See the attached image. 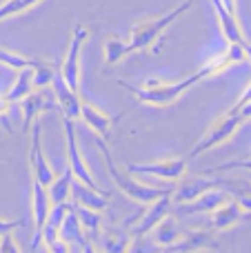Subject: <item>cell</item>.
<instances>
[{"mask_svg":"<svg viewBox=\"0 0 251 253\" xmlns=\"http://www.w3.org/2000/svg\"><path fill=\"white\" fill-rule=\"evenodd\" d=\"M56 67H53V62H40L38 67H34V87L36 89H47L51 87V80L53 76H56Z\"/></svg>","mask_w":251,"mask_h":253,"instance_id":"cell-29","label":"cell"},{"mask_svg":"<svg viewBox=\"0 0 251 253\" xmlns=\"http://www.w3.org/2000/svg\"><path fill=\"white\" fill-rule=\"evenodd\" d=\"M129 173H140V175H156V178L169 180V182H178L185 175L187 169V158H169V160L158 162H147V165H138V162H129L123 167Z\"/></svg>","mask_w":251,"mask_h":253,"instance_id":"cell-8","label":"cell"},{"mask_svg":"<svg viewBox=\"0 0 251 253\" xmlns=\"http://www.w3.org/2000/svg\"><path fill=\"white\" fill-rule=\"evenodd\" d=\"M9 107H11V102H9L4 96H0V120H7V111H9Z\"/></svg>","mask_w":251,"mask_h":253,"instance_id":"cell-33","label":"cell"},{"mask_svg":"<svg viewBox=\"0 0 251 253\" xmlns=\"http://www.w3.org/2000/svg\"><path fill=\"white\" fill-rule=\"evenodd\" d=\"M13 236H11V231H7V233H2L0 236V253H7V251H11V253H18L20 251V247L18 245H13Z\"/></svg>","mask_w":251,"mask_h":253,"instance_id":"cell-31","label":"cell"},{"mask_svg":"<svg viewBox=\"0 0 251 253\" xmlns=\"http://www.w3.org/2000/svg\"><path fill=\"white\" fill-rule=\"evenodd\" d=\"M243 47H245V56H247V62L251 65V42H247V40H245Z\"/></svg>","mask_w":251,"mask_h":253,"instance_id":"cell-36","label":"cell"},{"mask_svg":"<svg viewBox=\"0 0 251 253\" xmlns=\"http://www.w3.org/2000/svg\"><path fill=\"white\" fill-rule=\"evenodd\" d=\"M229 193L220 187H213V189H207L205 193H200L198 198H194L191 202H180V207L173 205L178 215H194V213H209L213 211L216 207H220L222 202L229 200Z\"/></svg>","mask_w":251,"mask_h":253,"instance_id":"cell-12","label":"cell"},{"mask_svg":"<svg viewBox=\"0 0 251 253\" xmlns=\"http://www.w3.org/2000/svg\"><path fill=\"white\" fill-rule=\"evenodd\" d=\"M205 78H209V76H207V71L200 67L198 71H194L191 76H187V78H182V80H176V83L147 80L142 87H138V84H131V83H127V80H118V84L123 89H127L129 93H133L140 105L169 107V105H173V102L180 100V98L185 96L196 83H200V80H205Z\"/></svg>","mask_w":251,"mask_h":253,"instance_id":"cell-1","label":"cell"},{"mask_svg":"<svg viewBox=\"0 0 251 253\" xmlns=\"http://www.w3.org/2000/svg\"><path fill=\"white\" fill-rule=\"evenodd\" d=\"M49 211H51V198H49V193H47V184L34 180V182H31V218H34L36 231L42 229Z\"/></svg>","mask_w":251,"mask_h":253,"instance_id":"cell-19","label":"cell"},{"mask_svg":"<svg viewBox=\"0 0 251 253\" xmlns=\"http://www.w3.org/2000/svg\"><path fill=\"white\" fill-rule=\"evenodd\" d=\"M62 126H65L67 167L71 169L74 178H76V180H80V182H84L87 187L102 191L100 184H98L96 180H93V175H91V171H89L87 162L83 160V153H80V144H78V135H76V129H74V120H69V118H65V116H62Z\"/></svg>","mask_w":251,"mask_h":253,"instance_id":"cell-6","label":"cell"},{"mask_svg":"<svg viewBox=\"0 0 251 253\" xmlns=\"http://www.w3.org/2000/svg\"><path fill=\"white\" fill-rule=\"evenodd\" d=\"M249 156H251V149H249Z\"/></svg>","mask_w":251,"mask_h":253,"instance_id":"cell-37","label":"cell"},{"mask_svg":"<svg viewBox=\"0 0 251 253\" xmlns=\"http://www.w3.org/2000/svg\"><path fill=\"white\" fill-rule=\"evenodd\" d=\"M243 123H245L243 114H240V109L234 105L229 111H227V114H222L216 123H213L203 135H200V140L194 144V147H191V151L185 156L187 162L194 160V158H198L200 153L209 151V149H216V147H220V144H225L227 140H229L231 135L240 129V125H243Z\"/></svg>","mask_w":251,"mask_h":253,"instance_id":"cell-4","label":"cell"},{"mask_svg":"<svg viewBox=\"0 0 251 253\" xmlns=\"http://www.w3.org/2000/svg\"><path fill=\"white\" fill-rule=\"evenodd\" d=\"M71 209H74V213H76V218H78L80 227H83V231L87 233L89 242H91V247H93V242H96L98 236L102 233V211L89 209V207L76 205V202L71 205Z\"/></svg>","mask_w":251,"mask_h":253,"instance_id":"cell-22","label":"cell"},{"mask_svg":"<svg viewBox=\"0 0 251 253\" xmlns=\"http://www.w3.org/2000/svg\"><path fill=\"white\" fill-rule=\"evenodd\" d=\"M34 67H25V69L18 71L16 80H13V84L9 87V91L4 93V98H7L11 105H16V102H20L22 98H27L31 91H34Z\"/></svg>","mask_w":251,"mask_h":253,"instance_id":"cell-23","label":"cell"},{"mask_svg":"<svg viewBox=\"0 0 251 253\" xmlns=\"http://www.w3.org/2000/svg\"><path fill=\"white\" fill-rule=\"evenodd\" d=\"M18 227H22L20 220H0V236L7 231H13V229H18Z\"/></svg>","mask_w":251,"mask_h":253,"instance_id":"cell-32","label":"cell"},{"mask_svg":"<svg viewBox=\"0 0 251 253\" xmlns=\"http://www.w3.org/2000/svg\"><path fill=\"white\" fill-rule=\"evenodd\" d=\"M127 56V42L120 38H107L105 40V65H116L118 60Z\"/></svg>","mask_w":251,"mask_h":253,"instance_id":"cell-28","label":"cell"},{"mask_svg":"<svg viewBox=\"0 0 251 253\" xmlns=\"http://www.w3.org/2000/svg\"><path fill=\"white\" fill-rule=\"evenodd\" d=\"M149 233H151L154 242L160 247V249H171V247L178 242V238L182 236L180 224H178V218L176 215H171V213L165 215V218L160 220V222L156 224Z\"/></svg>","mask_w":251,"mask_h":253,"instance_id":"cell-20","label":"cell"},{"mask_svg":"<svg viewBox=\"0 0 251 253\" xmlns=\"http://www.w3.org/2000/svg\"><path fill=\"white\" fill-rule=\"evenodd\" d=\"M173 213V200H171V191L165 196L156 198L154 202H149L147 211L140 215L136 224L131 227V240H140L142 236H149V231L165 218V215Z\"/></svg>","mask_w":251,"mask_h":253,"instance_id":"cell-9","label":"cell"},{"mask_svg":"<svg viewBox=\"0 0 251 253\" xmlns=\"http://www.w3.org/2000/svg\"><path fill=\"white\" fill-rule=\"evenodd\" d=\"M245 215H247V211L238 205V200L229 198V200L222 202L220 207H216L213 211H209V218H207L205 224H207L209 231L218 233V231H227V229L236 227Z\"/></svg>","mask_w":251,"mask_h":253,"instance_id":"cell-11","label":"cell"},{"mask_svg":"<svg viewBox=\"0 0 251 253\" xmlns=\"http://www.w3.org/2000/svg\"><path fill=\"white\" fill-rule=\"evenodd\" d=\"M211 4H213V9H216L218 25H220V31L227 42H245V34H243V29H240L238 16H231L225 9L222 0H211Z\"/></svg>","mask_w":251,"mask_h":253,"instance_id":"cell-21","label":"cell"},{"mask_svg":"<svg viewBox=\"0 0 251 253\" xmlns=\"http://www.w3.org/2000/svg\"><path fill=\"white\" fill-rule=\"evenodd\" d=\"M218 187H225V191L229 193L234 200H238V205L243 207L247 213H251V184L249 182H243V180L218 178Z\"/></svg>","mask_w":251,"mask_h":253,"instance_id":"cell-25","label":"cell"},{"mask_svg":"<svg viewBox=\"0 0 251 253\" xmlns=\"http://www.w3.org/2000/svg\"><path fill=\"white\" fill-rule=\"evenodd\" d=\"M96 144H98V149H100L102 160H105V167H107V171H109L111 180H114L116 189H120V191H123L127 198H131L133 202H138V205H149V202H154L156 198H160V196H165V193L171 191V187L169 189H158V187H149V184H145V182H138L129 171L120 169V167L114 162L105 138H98L96 135Z\"/></svg>","mask_w":251,"mask_h":253,"instance_id":"cell-3","label":"cell"},{"mask_svg":"<svg viewBox=\"0 0 251 253\" xmlns=\"http://www.w3.org/2000/svg\"><path fill=\"white\" fill-rule=\"evenodd\" d=\"M40 62L42 60H34V58H27V56H22V53L11 51V49L0 47V65L11 67V69H16V71L25 69V67H38Z\"/></svg>","mask_w":251,"mask_h":253,"instance_id":"cell-26","label":"cell"},{"mask_svg":"<svg viewBox=\"0 0 251 253\" xmlns=\"http://www.w3.org/2000/svg\"><path fill=\"white\" fill-rule=\"evenodd\" d=\"M222 4H225V9L231 16H236V0H222Z\"/></svg>","mask_w":251,"mask_h":253,"instance_id":"cell-35","label":"cell"},{"mask_svg":"<svg viewBox=\"0 0 251 253\" xmlns=\"http://www.w3.org/2000/svg\"><path fill=\"white\" fill-rule=\"evenodd\" d=\"M191 7H194V0H182L180 4H176V7L169 9V11H163L160 16L136 22L131 29V38H129V42H127V56L133 51H145V49H151L154 53H158V40L163 38L167 27L173 25V22L185 11H189Z\"/></svg>","mask_w":251,"mask_h":253,"instance_id":"cell-2","label":"cell"},{"mask_svg":"<svg viewBox=\"0 0 251 253\" xmlns=\"http://www.w3.org/2000/svg\"><path fill=\"white\" fill-rule=\"evenodd\" d=\"M89 38V29L78 22V25L71 29V40H69V49L65 53V60L60 65V76L65 78V83L69 84L71 89L80 87V53H83V47Z\"/></svg>","mask_w":251,"mask_h":253,"instance_id":"cell-5","label":"cell"},{"mask_svg":"<svg viewBox=\"0 0 251 253\" xmlns=\"http://www.w3.org/2000/svg\"><path fill=\"white\" fill-rule=\"evenodd\" d=\"M247 100H251V83L245 87V91L240 93V98H238V102H247Z\"/></svg>","mask_w":251,"mask_h":253,"instance_id":"cell-34","label":"cell"},{"mask_svg":"<svg viewBox=\"0 0 251 253\" xmlns=\"http://www.w3.org/2000/svg\"><path fill=\"white\" fill-rule=\"evenodd\" d=\"M71 182H74V173H71L69 167H65L62 175H53V180L47 184V193L51 198V205H60L67 202L71 198Z\"/></svg>","mask_w":251,"mask_h":253,"instance_id":"cell-24","label":"cell"},{"mask_svg":"<svg viewBox=\"0 0 251 253\" xmlns=\"http://www.w3.org/2000/svg\"><path fill=\"white\" fill-rule=\"evenodd\" d=\"M231 169H245V171H251V156L245 158V160H231V162H225V165H218V167H211L207 171H231Z\"/></svg>","mask_w":251,"mask_h":253,"instance_id":"cell-30","label":"cell"},{"mask_svg":"<svg viewBox=\"0 0 251 253\" xmlns=\"http://www.w3.org/2000/svg\"><path fill=\"white\" fill-rule=\"evenodd\" d=\"M218 245L213 231L209 229H200V231H187L178 238V242L169 251H218Z\"/></svg>","mask_w":251,"mask_h":253,"instance_id":"cell-15","label":"cell"},{"mask_svg":"<svg viewBox=\"0 0 251 253\" xmlns=\"http://www.w3.org/2000/svg\"><path fill=\"white\" fill-rule=\"evenodd\" d=\"M29 167H31V175L34 180L42 184H49L53 180V167L49 165L47 156L42 149V125L34 123L29 129Z\"/></svg>","mask_w":251,"mask_h":253,"instance_id":"cell-7","label":"cell"},{"mask_svg":"<svg viewBox=\"0 0 251 253\" xmlns=\"http://www.w3.org/2000/svg\"><path fill=\"white\" fill-rule=\"evenodd\" d=\"M60 238L71 247V251H74V249H78V251H93L91 242H89L87 233L83 231V227H80V222H78V218H76L71 205H69V211H67L65 220H62V224H60Z\"/></svg>","mask_w":251,"mask_h":253,"instance_id":"cell-16","label":"cell"},{"mask_svg":"<svg viewBox=\"0 0 251 253\" xmlns=\"http://www.w3.org/2000/svg\"><path fill=\"white\" fill-rule=\"evenodd\" d=\"M218 187V178H187V180H178L176 187H171V200L173 205H180V202H191L194 198H198L200 193H205L207 189Z\"/></svg>","mask_w":251,"mask_h":253,"instance_id":"cell-14","label":"cell"},{"mask_svg":"<svg viewBox=\"0 0 251 253\" xmlns=\"http://www.w3.org/2000/svg\"><path fill=\"white\" fill-rule=\"evenodd\" d=\"M71 198H74L76 205L89 207V209L102 211V213H105L107 205H109V198L105 196V191L87 187L84 182H80V180H76V178H74V182H71Z\"/></svg>","mask_w":251,"mask_h":253,"instance_id":"cell-18","label":"cell"},{"mask_svg":"<svg viewBox=\"0 0 251 253\" xmlns=\"http://www.w3.org/2000/svg\"><path fill=\"white\" fill-rule=\"evenodd\" d=\"M42 0H4L0 4V20H7V18H13L18 13H25L29 11L31 7L40 4Z\"/></svg>","mask_w":251,"mask_h":253,"instance_id":"cell-27","label":"cell"},{"mask_svg":"<svg viewBox=\"0 0 251 253\" xmlns=\"http://www.w3.org/2000/svg\"><path fill=\"white\" fill-rule=\"evenodd\" d=\"M80 118L84 120V125L98 135V138H109L111 135V125H114V118L109 114L96 107L93 102H84L80 107Z\"/></svg>","mask_w":251,"mask_h":253,"instance_id":"cell-17","label":"cell"},{"mask_svg":"<svg viewBox=\"0 0 251 253\" xmlns=\"http://www.w3.org/2000/svg\"><path fill=\"white\" fill-rule=\"evenodd\" d=\"M51 89H53V98H56V107L60 109V114L69 120L80 118V107H83V98H80L78 89H71L65 83V78L60 76V71H56L51 80Z\"/></svg>","mask_w":251,"mask_h":253,"instance_id":"cell-10","label":"cell"},{"mask_svg":"<svg viewBox=\"0 0 251 253\" xmlns=\"http://www.w3.org/2000/svg\"><path fill=\"white\" fill-rule=\"evenodd\" d=\"M42 91H44V89H34L29 96L20 100L22 118H25V123H22V131H25V133L31 129V125L36 123V118H40L44 111L56 109V102L49 100V98L44 96Z\"/></svg>","mask_w":251,"mask_h":253,"instance_id":"cell-13","label":"cell"}]
</instances>
